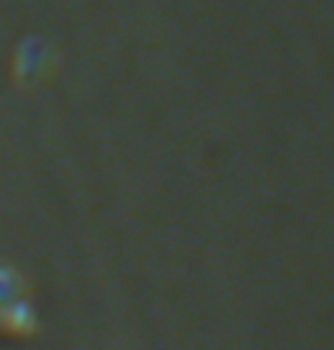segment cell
<instances>
[{
    "label": "cell",
    "instance_id": "6da1fadb",
    "mask_svg": "<svg viewBox=\"0 0 334 350\" xmlns=\"http://www.w3.org/2000/svg\"><path fill=\"white\" fill-rule=\"evenodd\" d=\"M25 300L23 295V277L18 270L10 268L8 263H0V309Z\"/></svg>",
    "mask_w": 334,
    "mask_h": 350
}]
</instances>
